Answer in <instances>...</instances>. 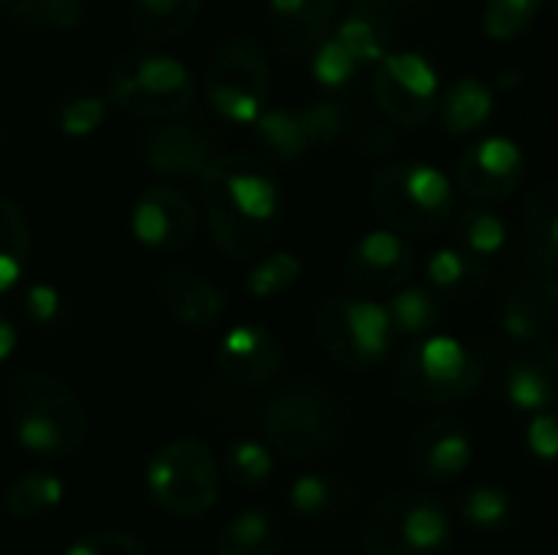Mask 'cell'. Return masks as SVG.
<instances>
[{"label":"cell","mask_w":558,"mask_h":555,"mask_svg":"<svg viewBox=\"0 0 558 555\" xmlns=\"http://www.w3.org/2000/svg\"><path fill=\"white\" fill-rule=\"evenodd\" d=\"M399 337H425L441 324V298L428 285H402L386 301Z\"/></svg>","instance_id":"obj_33"},{"label":"cell","mask_w":558,"mask_h":555,"mask_svg":"<svg viewBox=\"0 0 558 555\" xmlns=\"http://www.w3.org/2000/svg\"><path fill=\"white\" fill-rule=\"evenodd\" d=\"M356 144L366 150V154H373V157H386V154H392L396 150V137H392V131L389 128H366V131H360L356 134Z\"/></svg>","instance_id":"obj_45"},{"label":"cell","mask_w":558,"mask_h":555,"mask_svg":"<svg viewBox=\"0 0 558 555\" xmlns=\"http://www.w3.org/2000/svg\"><path fill=\"white\" fill-rule=\"evenodd\" d=\"M356 500V487L340 478V474H327V471H311L301 474L291 491H288V504L301 520L311 523H327L343 517Z\"/></svg>","instance_id":"obj_25"},{"label":"cell","mask_w":558,"mask_h":555,"mask_svg":"<svg viewBox=\"0 0 558 555\" xmlns=\"http://www.w3.org/2000/svg\"><path fill=\"white\" fill-rule=\"evenodd\" d=\"M412 272H415V249L402 232L389 226L363 232L343 258L347 281L360 294H373V298L379 291L402 288L412 278Z\"/></svg>","instance_id":"obj_14"},{"label":"cell","mask_w":558,"mask_h":555,"mask_svg":"<svg viewBox=\"0 0 558 555\" xmlns=\"http://www.w3.org/2000/svg\"><path fill=\"white\" fill-rule=\"evenodd\" d=\"M301 272H304V265H301V258L294 252H284V249L281 252H265L252 265L245 288L258 301L281 298V294H288L301 281Z\"/></svg>","instance_id":"obj_35"},{"label":"cell","mask_w":558,"mask_h":555,"mask_svg":"<svg viewBox=\"0 0 558 555\" xmlns=\"http://www.w3.org/2000/svg\"><path fill=\"white\" fill-rule=\"evenodd\" d=\"M461 514H464V520L474 523V527H497V523L510 520L513 500H510L507 491H500V487H494V484H484V487H474V491L464 494Z\"/></svg>","instance_id":"obj_41"},{"label":"cell","mask_w":558,"mask_h":555,"mask_svg":"<svg viewBox=\"0 0 558 555\" xmlns=\"http://www.w3.org/2000/svg\"><path fill=\"white\" fill-rule=\"evenodd\" d=\"M507 399L520 412L558 409V343L539 340L523 347V353L507 370Z\"/></svg>","instance_id":"obj_21"},{"label":"cell","mask_w":558,"mask_h":555,"mask_svg":"<svg viewBox=\"0 0 558 555\" xmlns=\"http://www.w3.org/2000/svg\"><path fill=\"white\" fill-rule=\"evenodd\" d=\"M556 324H558V275H556Z\"/></svg>","instance_id":"obj_47"},{"label":"cell","mask_w":558,"mask_h":555,"mask_svg":"<svg viewBox=\"0 0 558 555\" xmlns=\"http://www.w3.org/2000/svg\"><path fill=\"white\" fill-rule=\"evenodd\" d=\"M425 285L438 298H468L487 285V262L461 245H441L425 258Z\"/></svg>","instance_id":"obj_28"},{"label":"cell","mask_w":558,"mask_h":555,"mask_svg":"<svg viewBox=\"0 0 558 555\" xmlns=\"http://www.w3.org/2000/svg\"><path fill=\"white\" fill-rule=\"evenodd\" d=\"M219 461L203 438L183 435L157 448L147 461L150 500L180 520L203 517L219 500Z\"/></svg>","instance_id":"obj_8"},{"label":"cell","mask_w":558,"mask_h":555,"mask_svg":"<svg viewBox=\"0 0 558 555\" xmlns=\"http://www.w3.org/2000/svg\"><path fill=\"white\" fill-rule=\"evenodd\" d=\"M458 193L471 203H504L526 180V150L507 134H484L464 147L451 173Z\"/></svg>","instance_id":"obj_12"},{"label":"cell","mask_w":558,"mask_h":555,"mask_svg":"<svg viewBox=\"0 0 558 555\" xmlns=\"http://www.w3.org/2000/svg\"><path fill=\"white\" fill-rule=\"evenodd\" d=\"M7 415L16 442L46 458H65L88 438V412L78 396L43 370H23L7 386Z\"/></svg>","instance_id":"obj_2"},{"label":"cell","mask_w":558,"mask_h":555,"mask_svg":"<svg viewBox=\"0 0 558 555\" xmlns=\"http://www.w3.org/2000/svg\"><path fill=\"white\" fill-rule=\"evenodd\" d=\"M369 92L373 105L389 124L402 131H422L438 114L441 75L428 56L415 49H389L373 65Z\"/></svg>","instance_id":"obj_10"},{"label":"cell","mask_w":558,"mask_h":555,"mask_svg":"<svg viewBox=\"0 0 558 555\" xmlns=\"http://www.w3.org/2000/svg\"><path fill=\"white\" fill-rule=\"evenodd\" d=\"M16 350V327L13 321L0 311V363H7Z\"/></svg>","instance_id":"obj_46"},{"label":"cell","mask_w":558,"mask_h":555,"mask_svg":"<svg viewBox=\"0 0 558 555\" xmlns=\"http://www.w3.org/2000/svg\"><path fill=\"white\" fill-rule=\"evenodd\" d=\"M108 118V98L101 95H72L59 105L56 124L65 137H92Z\"/></svg>","instance_id":"obj_40"},{"label":"cell","mask_w":558,"mask_h":555,"mask_svg":"<svg viewBox=\"0 0 558 555\" xmlns=\"http://www.w3.org/2000/svg\"><path fill=\"white\" fill-rule=\"evenodd\" d=\"M284 343L265 324H235L216 347L219 373L242 389H262L284 370Z\"/></svg>","instance_id":"obj_16"},{"label":"cell","mask_w":558,"mask_h":555,"mask_svg":"<svg viewBox=\"0 0 558 555\" xmlns=\"http://www.w3.org/2000/svg\"><path fill=\"white\" fill-rule=\"evenodd\" d=\"M141 154H144L147 170L163 180H190V177L199 180L203 170L219 154V137L213 128L199 121L170 118L144 134Z\"/></svg>","instance_id":"obj_15"},{"label":"cell","mask_w":558,"mask_h":555,"mask_svg":"<svg viewBox=\"0 0 558 555\" xmlns=\"http://www.w3.org/2000/svg\"><path fill=\"white\" fill-rule=\"evenodd\" d=\"M484 360L448 334H425L405 347L396 366V396L415 406H451L477 393Z\"/></svg>","instance_id":"obj_5"},{"label":"cell","mask_w":558,"mask_h":555,"mask_svg":"<svg viewBox=\"0 0 558 555\" xmlns=\"http://www.w3.org/2000/svg\"><path fill=\"white\" fill-rule=\"evenodd\" d=\"M369 203L383 226L402 236H438L458 213L454 180L428 160H386L369 180Z\"/></svg>","instance_id":"obj_3"},{"label":"cell","mask_w":558,"mask_h":555,"mask_svg":"<svg viewBox=\"0 0 558 555\" xmlns=\"http://www.w3.org/2000/svg\"><path fill=\"white\" fill-rule=\"evenodd\" d=\"M199 203L216 249L232 262H252L278 239L281 190L252 154H216L199 177Z\"/></svg>","instance_id":"obj_1"},{"label":"cell","mask_w":558,"mask_h":555,"mask_svg":"<svg viewBox=\"0 0 558 555\" xmlns=\"http://www.w3.org/2000/svg\"><path fill=\"white\" fill-rule=\"evenodd\" d=\"M314 337L320 350L347 370H373L392 353L399 337L389 307L373 294H333L314 314Z\"/></svg>","instance_id":"obj_7"},{"label":"cell","mask_w":558,"mask_h":555,"mask_svg":"<svg viewBox=\"0 0 558 555\" xmlns=\"http://www.w3.org/2000/svg\"><path fill=\"white\" fill-rule=\"evenodd\" d=\"M409 468L422 481H448L468 471L474 458V445L464 432V425L451 415H438L415 429L409 438Z\"/></svg>","instance_id":"obj_18"},{"label":"cell","mask_w":558,"mask_h":555,"mask_svg":"<svg viewBox=\"0 0 558 555\" xmlns=\"http://www.w3.org/2000/svg\"><path fill=\"white\" fill-rule=\"evenodd\" d=\"M526 445L539 461L558 464V409L533 412V419L526 425Z\"/></svg>","instance_id":"obj_44"},{"label":"cell","mask_w":558,"mask_h":555,"mask_svg":"<svg viewBox=\"0 0 558 555\" xmlns=\"http://www.w3.org/2000/svg\"><path fill=\"white\" fill-rule=\"evenodd\" d=\"M62 555H147V546L124 530H92L72 540Z\"/></svg>","instance_id":"obj_42"},{"label":"cell","mask_w":558,"mask_h":555,"mask_svg":"<svg viewBox=\"0 0 558 555\" xmlns=\"http://www.w3.org/2000/svg\"><path fill=\"white\" fill-rule=\"evenodd\" d=\"M497 324L507 340L517 347H530L549 340L556 324V275L553 278H526L510 285L497 304Z\"/></svg>","instance_id":"obj_17"},{"label":"cell","mask_w":558,"mask_h":555,"mask_svg":"<svg viewBox=\"0 0 558 555\" xmlns=\"http://www.w3.org/2000/svg\"><path fill=\"white\" fill-rule=\"evenodd\" d=\"M65 497V487L56 474L49 471H26L20 474L7 494H3V507L13 520L20 523H36L43 517H49Z\"/></svg>","instance_id":"obj_31"},{"label":"cell","mask_w":558,"mask_h":555,"mask_svg":"<svg viewBox=\"0 0 558 555\" xmlns=\"http://www.w3.org/2000/svg\"><path fill=\"white\" fill-rule=\"evenodd\" d=\"M330 33L360 59V65H376L396 39V0H356Z\"/></svg>","instance_id":"obj_22"},{"label":"cell","mask_w":558,"mask_h":555,"mask_svg":"<svg viewBox=\"0 0 558 555\" xmlns=\"http://www.w3.org/2000/svg\"><path fill=\"white\" fill-rule=\"evenodd\" d=\"M399 504H402V487L389 491L363 520L360 530V546L366 555H412L402 543L399 533Z\"/></svg>","instance_id":"obj_34"},{"label":"cell","mask_w":558,"mask_h":555,"mask_svg":"<svg viewBox=\"0 0 558 555\" xmlns=\"http://www.w3.org/2000/svg\"><path fill=\"white\" fill-rule=\"evenodd\" d=\"M399 533L412 555H445L451 546L448 510L425 491H405L399 504Z\"/></svg>","instance_id":"obj_23"},{"label":"cell","mask_w":558,"mask_h":555,"mask_svg":"<svg viewBox=\"0 0 558 555\" xmlns=\"http://www.w3.org/2000/svg\"><path fill=\"white\" fill-rule=\"evenodd\" d=\"M10 3H13V0H0V10H3V7H10Z\"/></svg>","instance_id":"obj_49"},{"label":"cell","mask_w":558,"mask_h":555,"mask_svg":"<svg viewBox=\"0 0 558 555\" xmlns=\"http://www.w3.org/2000/svg\"><path fill=\"white\" fill-rule=\"evenodd\" d=\"M275 474V458H271V448L255 442V438H245V442H235L226 455V478L242 487V491H258L271 481Z\"/></svg>","instance_id":"obj_37"},{"label":"cell","mask_w":558,"mask_h":555,"mask_svg":"<svg viewBox=\"0 0 558 555\" xmlns=\"http://www.w3.org/2000/svg\"><path fill=\"white\" fill-rule=\"evenodd\" d=\"M29 222L23 209L10 200L0 196V294L13 291L23 281V272L29 265Z\"/></svg>","instance_id":"obj_32"},{"label":"cell","mask_w":558,"mask_h":555,"mask_svg":"<svg viewBox=\"0 0 558 555\" xmlns=\"http://www.w3.org/2000/svg\"><path fill=\"white\" fill-rule=\"evenodd\" d=\"M281 523L268 507H245L216 536L213 555H281Z\"/></svg>","instance_id":"obj_26"},{"label":"cell","mask_w":558,"mask_h":555,"mask_svg":"<svg viewBox=\"0 0 558 555\" xmlns=\"http://www.w3.org/2000/svg\"><path fill=\"white\" fill-rule=\"evenodd\" d=\"M451 229L458 236V245L471 252L481 262L497 258L507 242H510V226L507 219L490 206V203H468L454 213Z\"/></svg>","instance_id":"obj_29"},{"label":"cell","mask_w":558,"mask_h":555,"mask_svg":"<svg viewBox=\"0 0 558 555\" xmlns=\"http://www.w3.org/2000/svg\"><path fill=\"white\" fill-rule=\"evenodd\" d=\"M360 59L330 33L327 39L317 43V49L311 52V75L317 79V85L324 88H343L356 72H360Z\"/></svg>","instance_id":"obj_38"},{"label":"cell","mask_w":558,"mask_h":555,"mask_svg":"<svg viewBox=\"0 0 558 555\" xmlns=\"http://www.w3.org/2000/svg\"><path fill=\"white\" fill-rule=\"evenodd\" d=\"M353 114L340 101H311L265 108L255 121V141L268 160L298 164L314 150H324L353 134Z\"/></svg>","instance_id":"obj_11"},{"label":"cell","mask_w":558,"mask_h":555,"mask_svg":"<svg viewBox=\"0 0 558 555\" xmlns=\"http://www.w3.org/2000/svg\"><path fill=\"white\" fill-rule=\"evenodd\" d=\"M154 291L163 311L190 330H209L226 314V294L186 268H163L154 281Z\"/></svg>","instance_id":"obj_20"},{"label":"cell","mask_w":558,"mask_h":555,"mask_svg":"<svg viewBox=\"0 0 558 555\" xmlns=\"http://www.w3.org/2000/svg\"><path fill=\"white\" fill-rule=\"evenodd\" d=\"M20 307H23L29 324L52 327L62 317V294L52 285H26L23 298H20Z\"/></svg>","instance_id":"obj_43"},{"label":"cell","mask_w":558,"mask_h":555,"mask_svg":"<svg viewBox=\"0 0 558 555\" xmlns=\"http://www.w3.org/2000/svg\"><path fill=\"white\" fill-rule=\"evenodd\" d=\"M10 13L29 26L72 29L85 20V0H13Z\"/></svg>","instance_id":"obj_39"},{"label":"cell","mask_w":558,"mask_h":555,"mask_svg":"<svg viewBox=\"0 0 558 555\" xmlns=\"http://www.w3.org/2000/svg\"><path fill=\"white\" fill-rule=\"evenodd\" d=\"M543 7L546 0H487L481 13L484 36H490L494 43H510L536 23Z\"/></svg>","instance_id":"obj_36"},{"label":"cell","mask_w":558,"mask_h":555,"mask_svg":"<svg viewBox=\"0 0 558 555\" xmlns=\"http://www.w3.org/2000/svg\"><path fill=\"white\" fill-rule=\"evenodd\" d=\"M203 0H131V29L144 43L177 39L199 16Z\"/></svg>","instance_id":"obj_30"},{"label":"cell","mask_w":558,"mask_h":555,"mask_svg":"<svg viewBox=\"0 0 558 555\" xmlns=\"http://www.w3.org/2000/svg\"><path fill=\"white\" fill-rule=\"evenodd\" d=\"M262 429L268 445L281 458L311 461L343 442L347 419L327 386L314 379H298L268 396L262 409Z\"/></svg>","instance_id":"obj_4"},{"label":"cell","mask_w":558,"mask_h":555,"mask_svg":"<svg viewBox=\"0 0 558 555\" xmlns=\"http://www.w3.org/2000/svg\"><path fill=\"white\" fill-rule=\"evenodd\" d=\"M3 134H7V128H3V118H0V137H3Z\"/></svg>","instance_id":"obj_48"},{"label":"cell","mask_w":558,"mask_h":555,"mask_svg":"<svg viewBox=\"0 0 558 555\" xmlns=\"http://www.w3.org/2000/svg\"><path fill=\"white\" fill-rule=\"evenodd\" d=\"M108 101L131 118L170 121L193 108V72L167 52H128L108 72Z\"/></svg>","instance_id":"obj_6"},{"label":"cell","mask_w":558,"mask_h":555,"mask_svg":"<svg viewBox=\"0 0 558 555\" xmlns=\"http://www.w3.org/2000/svg\"><path fill=\"white\" fill-rule=\"evenodd\" d=\"M271 62L258 39L235 36L222 43L206 69V101L232 124H255L268 108Z\"/></svg>","instance_id":"obj_9"},{"label":"cell","mask_w":558,"mask_h":555,"mask_svg":"<svg viewBox=\"0 0 558 555\" xmlns=\"http://www.w3.org/2000/svg\"><path fill=\"white\" fill-rule=\"evenodd\" d=\"M199 209L186 190L163 180L147 186L131 206V236L150 252H180L196 239Z\"/></svg>","instance_id":"obj_13"},{"label":"cell","mask_w":558,"mask_h":555,"mask_svg":"<svg viewBox=\"0 0 558 555\" xmlns=\"http://www.w3.org/2000/svg\"><path fill=\"white\" fill-rule=\"evenodd\" d=\"M523 239L539 268L558 275V180L539 183L523 203Z\"/></svg>","instance_id":"obj_27"},{"label":"cell","mask_w":558,"mask_h":555,"mask_svg":"<svg viewBox=\"0 0 558 555\" xmlns=\"http://www.w3.org/2000/svg\"><path fill=\"white\" fill-rule=\"evenodd\" d=\"M340 0H268L271 43L281 56L301 59L330 36Z\"/></svg>","instance_id":"obj_19"},{"label":"cell","mask_w":558,"mask_h":555,"mask_svg":"<svg viewBox=\"0 0 558 555\" xmlns=\"http://www.w3.org/2000/svg\"><path fill=\"white\" fill-rule=\"evenodd\" d=\"M494 108H497L494 85L477 75H464L441 92L438 118L451 137H471L494 118Z\"/></svg>","instance_id":"obj_24"},{"label":"cell","mask_w":558,"mask_h":555,"mask_svg":"<svg viewBox=\"0 0 558 555\" xmlns=\"http://www.w3.org/2000/svg\"><path fill=\"white\" fill-rule=\"evenodd\" d=\"M553 13H556V20H558V0H553Z\"/></svg>","instance_id":"obj_50"}]
</instances>
